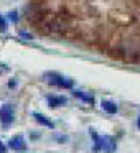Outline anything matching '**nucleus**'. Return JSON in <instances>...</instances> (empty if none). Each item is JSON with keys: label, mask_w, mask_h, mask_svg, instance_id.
Returning a JSON list of instances; mask_svg holds the SVG:
<instances>
[{"label": "nucleus", "mask_w": 140, "mask_h": 153, "mask_svg": "<svg viewBox=\"0 0 140 153\" xmlns=\"http://www.w3.org/2000/svg\"><path fill=\"white\" fill-rule=\"evenodd\" d=\"M15 119V110L13 107L10 105V104H5V105H2V109H0V120L5 123V125H8V123H12Z\"/></svg>", "instance_id": "nucleus-2"}, {"label": "nucleus", "mask_w": 140, "mask_h": 153, "mask_svg": "<svg viewBox=\"0 0 140 153\" xmlns=\"http://www.w3.org/2000/svg\"><path fill=\"white\" fill-rule=\"evenodd\" d=\"M0 153H5V146H4V143H0Z\"/></svg>", "instance_id": "nucleus-9"}, {"label": "nucleus", "mask_w": 140, "mask_h": 153, "mask_svg": "<svg viewBox=\"0 0 140 153\" xmlns=\"http://www.w3.org/2000/svg\"><path fill=\"white\" fill-rule=\"evenodd\" d=\"M137 125H139V128H140V117H139V122H137Z\"/></svg>", "instance_id": "nucleus-10"}, {"label": "nucleus", "mask_w": 140, "mask_h": 153, "mask_svg": "<svg viewBox=\"0 0 140 153\" xmlns=\"http://www.w3.org/2000/svg\"><path fill=\"white\" fill-rule=\"evenodd\" d=\"M8 146L13 150H23L25 148V140L22 135H17L13 137V138H10V142H8Z\"/></svg>", "instance_id": "nucleus-3"}, {"label": "nucleus", "mask_w": 140, "mask_h": 153, "mask_svg": "<svg viewBox=\"0 0 140 153\" xmlns=\"http://www.w3.org/2000/svg\"><path fill=\"white\" fill-rule=\"evenodd\" d=\"M5 28H7V23H5V18L0 15V31H5Z\"/></svg>", "instance_id": "nucleus-8"}, {"label": "nucleus", "mask_w": 140, "mask_h": 153, "mask_svg": "<svg viewBox=\"0 0 140 153\" xmlns=\"http://www.w3.org/2000/svg\"><path fill=\"white\" fill-rule=\"evenodd\" d=\"M102 109L106 110V112H109V114H115L117 112V105L114 102H110V100H102Z\"/></svg>", "instance_id": "nucleus-5"}, {"label": "nucleus", "mask_w": 140, "mask_h": 153, "mask_svg": "<svg viewBox=\"0 0 140 153\" xmlns=\"http://www.w3.org/2000/svg\"><path fill=\"white\" fill-rule=\"evenodd\" d=\"M46 81L53 86H58V87H64V89H71L73 87V81L68 79V77H63L56 73H51V74H46Z\"/></svg>", "instance_id": "nucleus-1"}, {"label": "nucleus", "mask_w": 140, "mask_h": 153, "mask_svg": "<svg viewBox=\"0 0 140 153\" xmlns=\"http://www.w3.org/2000/svg\"><path fill=\"white\" fill-rule=\"evenodd\" d=\"M33 117L36 119V122H40V123H43V125H46V127H50V128H53V122H51V120H48L45 115H41V114H33Z\"/></svg>", "instance_id": "nucleus-6"}, {"label": "nucleus", "mask_w": 140, "mask_h": 153, "mask_svg": "<svg viewBox=\"0 0 140 153\" xmlns=\"http://www.w3.org/2000/svg\"><path fill=\"white\" fill-rule=\"evenodd\" d=\"M74 96L79 97V99H83V100H86V102H89V104H92V102H94L92 96H86V94L81 92V91H76V92H74Z\"/></svg>", "instance_id": "nucleus-7"}, {"label": "nucleus", "mask_w": 140, "mask_h": 153, "mask_svg": "<svg viewBox=\"0 0 140 153\" xmlns=\"http://www.w3.org/2000/svg\"><path fill=\"white\" fill-rule=\"evenodd\" d=\"M48 104H50V107H60L66 104V99L63 96H51L48 97Z\"/></svg>", "instance_id": "nucleus-4"}]
</instances>
